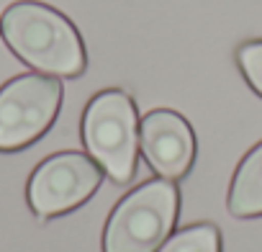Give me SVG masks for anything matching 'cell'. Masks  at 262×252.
Here are the masks:
<instances>
[{
	"mask_svg": "<svg viewBox=\"0 0 262 252\" xmlns=\"http://www.w3.org/2000/svg\"><path fill=\"white\" fill-rule=\"evenodd\" d=\"M62 82L52 75H21L0 88V152L34 144L54 123Z\"/></svg>",
	"mask_w": 262,
	"mask_h": 252,
	"instance_id": "4",
	"label": "cell"
},
{
	"mask_svg": "<svg viewBox=\"0 0 262 252\" xmlns=\"http://www.w3.org/2000/svg\"><path fill=\"white\" fill-rule=\"evenodd\" d=\"M0 36L29 67L52 77H77L85 72V47L77 29L54 8L21 0L0 16Z\"/></svg>",
	"mask_w": 262,
	"mask_h": 252,
	"instance_id": "1",
	"label": "cell"
},
{
	"mask_svg": "<svg viewBox=\"0 0 262 252\" xmlns=\"http://www.w3.org/2000/svg\"><path fill=\"white\" fill-rule=\"evenodd\" d=\"M139 142L149 167L165 178L178 180L183 178L195 157V137L190 123L175 111H152L142 118Z\"/></svg>",
	"mask_w": 262,
	"mask_h": 252,
	"instance_id": "6",
	"label": "cell"
},
{
	"mask_svg": "<svg viewBox=\"0 0 262 252\" xmlns=\"http://www.w3.org/2000/svg\"><path fill=\"white\" fill-rule=\"evenodd\" d=\"M229 214L234 216L262 214V144H257L234 173L229 191Z\"/></svg>",
	"mask_w": 262,
	"mask_h": 252,
	"instance_id": "7",
	"label": "cell"
},
{
	"mask_svg": "<svg viewBox=\"0 0 262 252\" xmlns=\"http://www.w3.org/2000/svg\"><path fill=\"white\" fill-rule=\"evenodd\" d=\"M100 185V167L82 152L47 157L31 175L26 196L36 216H57L85 203Z\"/></svg>",
	"mask_w": 262,
	"mask_h": 252,
	"instance_id": "5",
	"label": "cell"
},
{
	"mask_svg": "<svg viewBox=\"0 0 262 252\" xmlns=\"http://www.w3.org/2000/svg\"><path fill=\"white\" fill-rule=\"evenodd\" d=\"M178 188L157 178L131 191L108 216L103 252H157L178 219Z\"/></svg>",
	"mask_w": 262,
	"mask_h": 252,
	"instance_id": "2",
	"label": "cell"
},
{
	"mask_svg": "<svg viewBox=\"0 0 262 252\" xmlns=\"http://www.w3.org/2000/svg\"><path fill=\"white\" fill-rule=\"evenodd\" d=\"M82 142L93 160L116 183H128L137 170L139 123L128 93L111 88L98 93L82 116Z\"/></svg>",
	"mask_w": 262,
	"mask_h": 252,
	"instance_id": "3",
	"label": "cell"
},
{
	"mask_svg": "<svg viewBox=\"0 0 262 252\" xmlns=\"http://www.w3.org/2000/svg\"><path fill=\"white\" fill-rule=\"evenodd\" d=\"M239 67L247 77V82L262 95V41H247L236 52Z\"/></svg>",
	"mask_w": 262,
	"mask_h": 252,
	"instance_id": "9",
	"label": "cell"
},
{
	"mask_svg": "<svg viewBox=\"0 0 262 252\" xmlns=\"http://www.w3.org/2000/svg\"><path fill=\"white\" fill-rule=\"evenodd\" d=\"M157 252H221V234L213 224H195L172 234Z\"/></svg>",
	"mask_w": 262,
	"mask_h": 252,
	"instance_id": "8",
	"label": "cell"
}]
</instances>
